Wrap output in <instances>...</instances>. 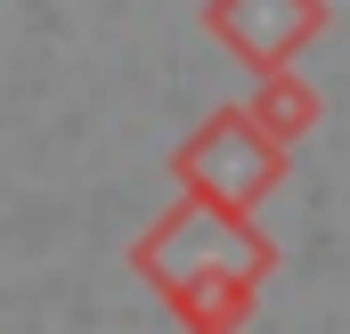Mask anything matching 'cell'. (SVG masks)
Wrapping results in <instances>:
<instances>
[{"label": "cell", "instance_id": "277c9868", "mask_svg": "<svg viewBox=\"0 0 350 334\" xmlns=\"http://www.w3.org/2000/svg\"><path fill=\"white\" fill-rule=\"evenodd\" d=\"M245 114H253V131H261V139H277V147H285V139H301V131H310L318 98L293 82V74H261V98H253Z\"/></svg>", "mask_w": 350, "mask_h": 334}, {"label": "cell", "instance_id": "6da1fadb", "mask_svg": "<svg viewBox=\"0 0 350 334\" xmlns=\"http://www.w3.org/2000/svg\"><path fill=\"white\" fill-rule=\"evenodd\" d=\"M253 269H269V245L245 229V212H220L204 196H187L139 237V277H155L196 334H228L245 318Z\"/></svg>", "mask_w": 350, "mask_h": 334}, {"label": "cell", "instance_id": "3957f363", "mask_svg": "<svg viewBox=\"0 0 350 334\" xmlns=\"http://www.w3.org/2000/svg\"><path fill=\"white\" fill-rule=\"evenodd\" d=\"M212 41H228L253 74H285L293 49L326 25V0H204Z\"/></svg>", "mask_w": 350, "mask_h": 334}, {"label": "cell", "instance_id": "7a4b0ae2", "mask_svg": "<svg viewBox=\"0 0 350 334\" xmlns=\"http://www.w3.org/2000/svg\"><path fill=\"white\" fill-rule=\"evenodd\" d=\"M172 171H179L187 196H204V204H220V212H253L269 188H277V139L253 131L245 106H228V114H212V123L179 147Z\"/></svg>", "mask_w": 350, "mask_h": 334}]
</instances>
